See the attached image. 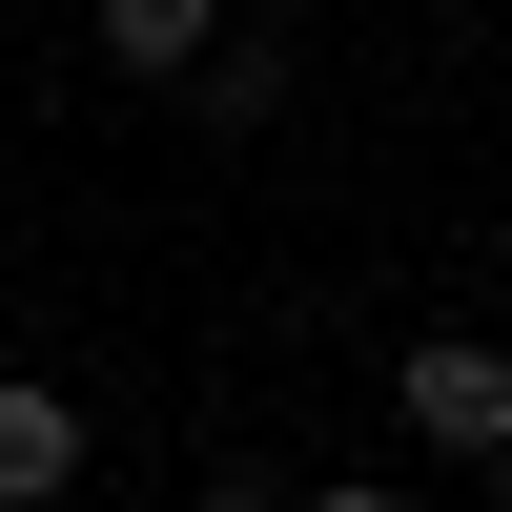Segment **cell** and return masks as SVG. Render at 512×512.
Listing matches in <instances>:
<instances>
[{"label": "cell", "mask_w": 512, "mask_h": 512, "mask_svg": "<svg viewBox=\"0 0 512 512\" xmlns=\"http://www.w3.org/2000/svg\"><path fill=\"white\" fill-rule=\"evenodd\" d=\"M390 410H410V451L492 472V451H512V369H492V328H431V349L390 369Z\"/></svg>", "instance_id": "6da1fadb"}, {"label": "cell", "mask_w": 512, "mask_h": 512, "mask_svg": "<svg viewBox=\"0 0 512 512\" xmlns=\"http://www.w3.org/2000/svg\"><path fill=\"white\" fill-rule=\"evenodd\" d=\"M205 41H226V0H103V62L123 82H185Z\"/></svg>", "instance_id": "3957f363"}, {"label": "cell", "mask_w": 512, "mask_h": 512, "mask_svg": "<svg viewBox=\"0 0 512 512\" xmlns=\"http://www.w3.org/2000/svg\"><path fill=\"white\" fill-rule=\"evenodd\" d=\"M82 472V390H41V369H0V512H41Z\"/></svg>", "instance_id": "7a4b0ae2"}, {"label": "cell", "mask_w": 512, "mask_h": 512, "mask_svg": "<svg viewBox=\"0 0 512 512\" xmlns=\"http://www.w3.org/2000/svg\"><path fill=\"white\" fill-rule=\"evenodd\" d=\"M185 82H205V123H267V103H287V62H267V41H205Z\"/></svg>", "instance_id": "277c9868"}]
</instances>
